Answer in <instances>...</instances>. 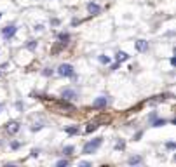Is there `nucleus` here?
<instances>
[{
  "label": "nucleus",
  "instance_id": "1",
  "mask_svg": "<svg viewBox=\"0 0 176 167\" xmlns=\"http://www.w3.org/2000/svg\"><path fill=\"white\" fill-rule=\"evenodd\" d=\"M101 145H103V138H94L93 141H87V143L84 145L82 153L84 155H93V153H96L98 150H100Z\"/></svg>",
  "mask_w": 176,
  "mask_h": 167
},
{
  "label": "nucleus",
  "instance_id": "2",
  "mask_svg": "<svg viewBox=\"0 0 176 167\" xmlns=\"http://www.w3.org/2000/svg\"><path fill=\"white\" fill-rule=\"evenodd\" d=\"M58 75L59 77H75V70L70 63H61L58 66Z\"/></svg>",
  "mask_w": 176,
  "mask_h": 167
},
{
  "label": "nucleus",
  "instance_id": "3",
  "mask_svg": "<svg viewBox=\"0 0 176 167\" xmlns=\"http://www.w3.org/2000/svg\"><path fill=\"white\" fill-rule=\"evenodd\" d=\"M61 97L65 101H73V99H77V91L72 87H66L61 91Z\"/></svg>",
  "mask_w": 176,
  "mask_h": 167
},
{
  "label": "nucleus",
  "instance_id": "4",
  "mask_svg": "<svg viewBox=\"0 0 176 167\" xmlns=\"http://www.w3.org/2000/svg\"><path fill=\"white\" fill-rule=\"evenodd\" d=\"M16 31H18V26H16V25H7V26L2 30V37H4L5 40H9L16 35Z\"/></svg>",
  "mask_w": 176,
  "mask_h": 167
},
{
  "label": "nucleus",
  "instance_id": "5",
  "mask_svg": "<svg viewBox=\"0 0 176 167\" xmlns=\"http://www.w3.org/2000/svg\"><path fill=\"white\" fill-rule=\"evenodd\" d=\"M110 103V99L106 96H100V97H96L93 101V108H96V110H100V108H106V105Z\"/></svg>",
  "mask_w": 176,
  "mask_h": 167
},
{
  "label": "nucleus",
  "instance_id": "6",
  "mask_svg": "<svg viewBox=\"0 0 176 167\" xmlns=\"http://www.w3.org/2000/svg\"><path fill=\"white\" fill-rule=\"evenodd\" d=\"M19 129H21V125H19V122H16V120H12V122H9L5 125V131H7V134H11V136L18 134Z\"/></svg>",
  "mask_w": 176,
  "mask_h": 167
},
{
  "label": "nucleus",
  "instance_id": "7",
  "mask_svg": "<svg viewBox=\"0 0 176 167\" xmlns=\"http://www.w3.org/2000/svg\"><path fill=\"white\" fill-rule=\"evenodd\" d=\"M87 11H89V14L96 16V14L101 12V7H100V5L96 4V2H89V4H87Z\"/></svg>",
  "mask_w": 176,
  "mask_h": 167
},
{
  "label": "nucleus",
  "instance_id": "8",
  "mask_svg": "<svg viewBox=\"0 0 176 167\" xmlns=\"http://www.w3.org/2000/svg\"><path fill=\"white\" fill-rule=\"evenodd\" d=\"M136 51L138 52H145V51H148V42L143 40V38H140L136 42Z\"/></svg>",
  "mask_w": 176,
  "mask_h": 167
},
{
  "label": "nucleus",
  "instance_id": "9",
  "mask_svg": "<svg viewBox=\"0 0 176 167\" xmlns=\"http://www.w3.org/2000/svg\"><path fill=\"white\" fill-rule=\"evenodd\" d=\"M115 59H117V63H124V61H127V59H129V54L124 52V51H119L117 56H115Z\"/></svg>",
  "mask_w": 176,
  "mask_h": 167
},
{
  "label": "nucleus",
  "instance_id": "10",
  "mask_svg": "<svg viewBox=\"0 0 176 167\" xmlns=\"http://www.w3.org/2000/svg\"><path fill=\"white\" fill-rule=\"evenodd\" d=\"M58 40H59V44L61 45H66L68 44V40H70V33H65V31L59 33V35H58Z\"/></svg>",
  "mask_w": 176,
  "mask_h": 167
},
{
  "label": "nucleus",
  "instance_id": "11",
  "mask_svg": "<svg viewBox=\"0 0 176 167\" xmlns=\"http://www.w3.org/2000/svg\"><path fill=\"white\" fill-rule=\"evenodd\" d=\"M65 132L68 136H73V134H79V125H70V127H66Z\"/></svg>",
  "mask_w": 176,
  "mask_h": 167
},
{
  "label": "nucleus",
  "instance_id": "12",
  "mask_svg": "<svg viewBox=\"0 0 176 167\" xmlns=\"http://www.w3.org/2000/svg\"><path fill=\"white\" fill-rule=\"evenodd\" d=\"M141 160H143V158L140 157V155H134V157H129V165H138V164H141Z\"/></svg>",
  "mask_w": 176,
  "mask_h": 167
},
{
  "label": "nucleus",
  "instance_id": "13",
  "mask_svg": "<svg viewBox=\"0 0 176 167\" xmlns=\"http://www.w3.org/2000/svg\"><path fill=\"white\" fill-rule=\"evenodd\" d=\"M98 61L101 63V65H110L112 59L108 56H105V54H100V56H98Z\"/></svg>",
  "mask_w": 176,
  "mask_h": 167
},
{
  "label": "nucleus",
  "instance_id": "14",
  "mask_svg": "<svg viewBox=\"0 0 176 167\" xmlns=\"http://www.w3.org/2000/svg\"><path fill=\"white\" fill-rule=\"evenodd\" d=\"M37 44H39L37 40H28V44L25 45V47H26L28 51H35V49H37Z\"/></svg>",
  "mask_w": 176,
  "mask_h": 167
},
{
  "label": "nucleus",
  "instance_id": "15",
  "mask_svg": "<svg viewBox=\"0 0 176 167\" xmlns=\"http://www.w3.org/2000/svg\"><path fill=\"white\" fill-rule=\"evenodd\" d=\"M166 124H167V120H160V119H159V120H155L154 119V122H152V125H154V127H162V125H166Z\"/></svg>",
  "mask_w": 176,
  "mask_h": 167
},
{
  "label": "nucleus",
  "instance_id": "16",
  "mask_svg": "<svg viewBox=\"0 0 176 167\" xmlns=\"http://www.w3.org/2000/svg\"><path fill=\"white\" fill-rule=\"evenodd\" d=\"M96 129H98V124H96V122H93V124H89L87 127H86V132H87V134H91V132L96 131Z\"/></svg>",
  "mask_w": 176,
  "mask_h": 167
},
{
  "label": "nucleus",
  "instance_id": "17",
  "mask_svg": "<svg viewBox=\"0 0 176 167\" xmlns=\"http://www.w3.org/2000/svg\"><path fill=\"white\" fill-rule=\"evenodd\" d=\"M73 146H72V145H68V146H65V148H63V153H65V155H72V153H73Z\"/></svg>",
  "mask_w": 176,
  "mask_h": 167
},
{
  "label": "nucleus",
  "instance_id": "18",
  "mask_svg": "<svg viewBox=\"0 0 176 167\" xmlns=\"http://www.w3.org/2000/svg\"><path fill=\"white\" fill-rule=\"evenodd\" d=\"M126 148V143H124L122 139L120 141H117V143H115V150H124Z\"/></svg>",
  "mask_w": 176,
  "mask_h": 167
},
{
  "label": "nucleus",
  "instance_id": "19",
  "mask_svg": "<svg viewBox=\"0 0 176 167\" xmlns=\"http://www.w3.org/2000/svg\"><path fill=\"white\" fill-rule=\"evenodd\" d=\"M42 73H44L45 77H49V75L54 73V70H53V68H44V71H42Z\"/></svg>",
  "mask_w": 176,
  "mask_h": 167
},
{
  "label": "nucleus",
  "instance_id": "20",
  "mask_svg": "<svg viewBox=\"0 0 176 167\" xmlns=\"http://www.w3.org/2000/svg\"><path fill=\"white\" fill-rule=\"evenodd\" d=\"M56 165L58 167H66V165H68V160H58Z\"/></svg>",
  "mask_w": 176,
  "mask_h": 167
},
{
  "label": "nucleus",
  "instance_id": "21",
  "mask_svg": "<svg viewBox=\"0 0 176 167\" xmlns=\"http://www.w3.org/2000/svg\"><path fill=\"white\" fill-rule=\"evenodd\" d=\"M19 146H21V143H18V141H12V143H11V148L12 150H18Z\"/></svg>",
  "mask_w": 176,
  "mask_h": 167
},
{
  "label": "nucleus",
  "instance_id": "22",
  "mask_svg": "<svg viewBox=\"0 0 176 167\" xmlns=\"http://www.w3.org/2000/svg\"><path fill=\"white\" fill-rule=\"evenodd\" d=\"M30 153H31V157H39L40 150H39V148H33V150H31V151H30Z\"/></svg>",
  "mask_w": 176,
  "mask_h": 167
},
{
  "label": "nucleus",
  "instance_id": "23",
  "mask_svg": "<svg viewBox=\"0 0 176 167\" xmlns=\"http://www.w3.org/2000/svg\"><path fill=\"white\" fill-rule=\"evenodd\" d=\"M40 129H42V124H35V125L31 127V131H33V132H37V131H40Z\"/></svg>",
  "mask_w": 176,
  "mask_h": 167
},
{
  "label": "nucleus",
  "instance_id": "24",
  "mask_svg": "<svg viewBox=\"0 0 176 167\" xmlns=\"http://www.w3.org/2000/svg\"><path fill=\"white\" fill-rule=\"evenodd\" d=\"M174 146H176L174 143H173V141H169V143L166 145V148H167V150H174Z\"/></svg>",
  "mask_w": 176,
  "mask_h": 167
},
{
  "label": "nucleus",
  "instance_id": "25",
  "mask_svg": "<svg viewBox=\"0 0 176 167\" xmlns=\"http://www.w3.org/2000/svg\"><path fill=\"white\" fill-rule=\"evenodd\" d=\"M33 30H35V31H42V30H44V25H35Z\"/></svg>",
  "mask_w": 176,
  "mask_h": 167
},
{
  "label": "nucleus",
  "instance_id": "26",
  "mask_svg": "<svg viewBox=\"0 0 176 167\" xmlns=\"http://www.w3.org/2000/svg\"><path fill=\"white\" fill-rule=\"evenodd\" d=\"M79 165H82V167H89L91 164H89V162H79Z\"/></svg>",
  "mask_w": 176,
  "mask_h": 167
},
{
  "label": "nucleus",
  "instance_id": "27",
  "mask_svg": "<svg viewBox=\"0 0 176 167\" xmlns=\"http://www.w3.org/2000/svg\"><path fill=\"white\" fill-rule=\"evenodd\" d=\"M0 18H2V12H0Z\"/></svg>",
  "mask_w": 176,
  "mask_h": 167
},
{
  "label": "nucleus",
  "instance_id": "28",
  "mask_svg": "<svg viewBox=\"0 0 176 167\" xmlns=\"http://www.w3.org/2000/svg\"><path fill=\"white\" fill-rule=\"evenodd\" d=\"M0 110H2V105H0Z\"/></svg>",
  "mask_w": 176,
  "mask_h": 167
},
{
  "label": "nucleus",
  "instance_id": "29",
  "mask_svg": "<svg viewBox=\"0 0 176 167\" xmlns=\"http://www.w3.org/2000/svg\"><path fill=\"white\" fill-rule=\"evenodd\" d=\"M0 145H2V141H0Z\"/></svg>",
  "mask_w": 176,
  "mask_h": 167
}]
</instances>
